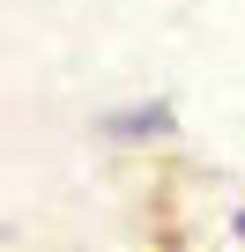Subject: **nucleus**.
Here are the masks:
<instances>
[{
    "instance_id": "nucleus-1",
    "label": "nucleus",
    "mask_w": 245,
    "mask_h": 252,
    "mask_svg": "<svg viewBox=\"0 0 245 252\" xmlns=\"http://www.w3.org/2000/svg\"><path fill=\"white\" fill-rule=\"evenodd\" d=\"M238 230H245V208H238Z\"/></svg>"
}]
</instances>
